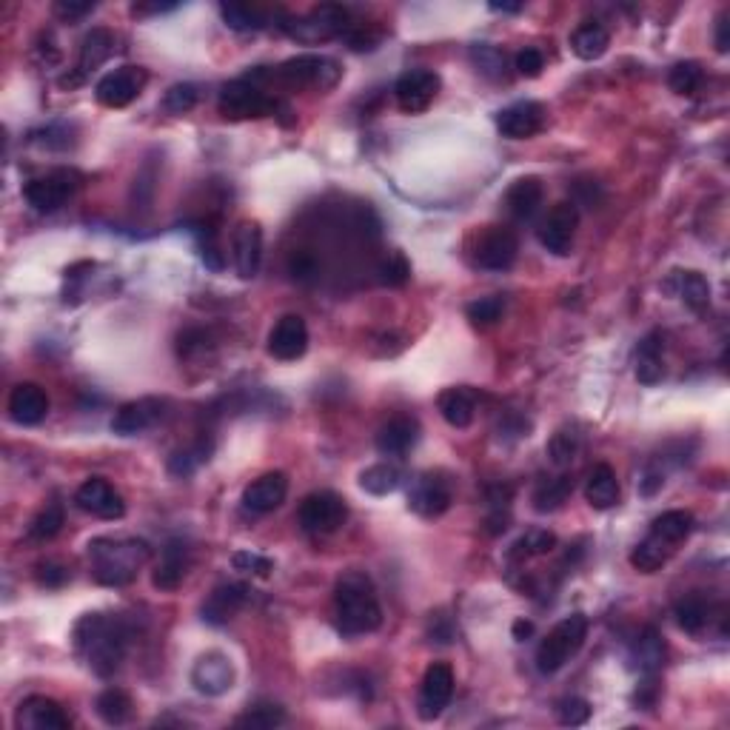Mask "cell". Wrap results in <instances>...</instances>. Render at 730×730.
<instances>
[{"instance_id":"cell-1","label":"cell","mask_w":730,"mask_h":730,"mask_svg":"<svg viewBox=\"0 0 730 730\" xmlns=\"http://www.w3.org/2000/svg\"><path fill=\"white\" fill-rule=\"evenodd\" d=\"M75 651L100 679H109L120 668L126 645H129V631L117 616L86 614L75 625Z\"/></svg>"},{"instance_id":"cell-2","label":"cell","mask_w":730,"mask_h":730,"mask_svg":"<svg viewBox=\"0 0 730 730\" xmlns=\"http://www.w3.org/2000/svg\"><path fill=\"white\" fill-rule=\"evenodd\" d=\"M334 616L337 628L346 636H363L383 625V608L374 582L363 571H346L334 588Z\"/></svg>"},{"instance_id":"cell-3","label":"cell","mask_w":730,"mask_h":730,"mask_svg":"<svg viewBox=\"0 0 730 730\" xmlns=\"http://www.w3.org/2000/svg\"><path fill=\"white\" fill-rule=\"evenodd\" d=\"M251 83L263 86L269 92V86H286V89H334L343 77V69L340 63L334 58H326V55H297V58H289L286 63L280 66H257L254 72L246 75Z\"/></svg>"},{"instance_id":"cell-4","label":"cell","mask_w":730,"mask_h":730,"mask_svg":"<svg viewBox=\"0 0 730 730\" xmlns=\"http://www.w3.org/2000/svg\"><path fill=\"white\" fill-rule=\"evenodd\" d=\"M149 557H152V548L146 539H95V542H89V559H92L95 579L109 588H123V585L135 582Z\"/></svg>"},{"instance_id":"cell-5","label":"cell","mask_w":730,"mask_h":730,"mask_svg":"<svg viewBox=\"0 0 730 730\" xmlns=\"http://www.w3.org/2000/svg\"><path fill=\"white\" fill-rule=\"evenodd\" d=\"M585 636H588V619L582 614L565 616L539 642L537 671L542 676H551V673L562 671L579 654V648L585 645Z\"/></svg>"},{"instance_id":"cell-6","label":"cell","mask_w":730,"mask_h":730,"mask_svg":"<svg viewBox=\"0 0 730 730\" xmlns=\"http://www.w3.org/2000/svg\"><path fill=\"white\" fill-rule=\"evenodd\" d=\"M217 109L226 120H260V117L277 115L280 100L243 75L223 86V92L217 97Z\"/></svg>"},{"instance_id":"cell-7","label":"cell","mask_w":730,"mask_h":730,"mask_svg":"<svg viewBox=\"0 0 730 730\" xmlns=\"http://www.w3.org/2000/svg\"><path fill=\"white\" fill-rule=\"evenodd\" d=\"M348 29H351L348 9L346 6H337V3L314 6L303 18H286V23H283V32L289 38L306 43V46L326 43L331 38H343Z\"/></svg>"},{"instance_id":"cell-8","label":"cell","mask_w":730,"mask_h":730,"mask_svg":"<svg viewBox=\"0 0 730 730\" xmlns=\"http://www.w3.org/2000/svg\"><path fill=\"white\" fill-rule=\"evenodd\" d=\"M80 189V174L72 169H55V172L35 177L26 183L23 197L26 203L40 214H52L66 206V200Z\"/></svg>"},{"instance_id":"cell-9","label":"cell","mask_w":730,"mask_h":730,"mask_svg":"<svg viewBox=\"0 0 730 730\" xmlns=\"http://www.w3.org/2000/svg\"><path fill=\"white\" fill-rule=\"evenodd\" d=\"M297 519L308 534H334L346 525L348 505L334 491H314L300 502Z\"/></svg>"},{"instance_id":"cell-10","label":"cell","mask_w":730,"mask_h":730,"mask_svg":"<svg viewBox=\"0 0 730 730\" xmlns=\"http://www.w3.org/2000/svg\"><path fill=\"white\" fill-rule=\"evenodd\" d=\"M146 83H149V72L143 66H120L97 80V103L106 109H123V106L135 103Z\"/></svg>"},{"instance_id":"cell-11","label":"cell","mask_w":730,"mask_h":730,"mask_svg":"<svg viewBox=\"0 0 730 730\" xmlns=\"http://www.w3.org/2000/svg\"><path fill=\"white\" fill-rule=\"evenodd\" d=\"M577 226H579V209L574 200H562L557 203L548 217L542 220V226L537 229L539 243L551 254L557 257H568L571 249H574V237H577Z\"/></svg>"},{"instance_id":"cell-12","label":"cell","mask_w":730,"mask_h":730,"mask_svg":"<svg viewBox=\"0 0 730 730\" xmlns=\"http://www.w3.org/2000/svg\"><path fill=\"white\" fill-rule=\"evenodd\" d=\"M519 237L508 226H488L474 249V263L485 271H508L517 263Z\"/></svg>"},{"instance_id":"cell-13","label":"cell","mask_w":730,"mask_h":730,"mask_svg":"<svg viewBox=\"0 0 730 730\" xmlns=\"http://www.w3.org/2000/svg\"><path fill=\"white\" fill-rule=\"evenodd\" d=\"M454 502V491H451V482L445 480L442 474H420L417 480L411 482L408 488V508L425 519L442 517Z\"/></svg>"},{"instance_id":"cell-14","label":"cell","mask_w":730,"mask_h":730,"mask_svg":"<svg viewBox=\"0 0 730 730\" xmlns=\"http://www.w3.org/2000/svg\"><path fill=\"white\" fill-rule=\"evenodd\" d=\"M454 696V671L445 662H434L423 676L420 696H417V713L423 722H434Z\"/></svg>"},{"instance_id":"cell-15","label":"cell","mask_w":730,"mask_h":730,"mask_svg":"<svg viewBox=\"0 0 730 730\" xmlns=\"http://www.w3.org/2000/svg\"><path fill=\"white\" fill-rule=\"evenodd\" d=\"M112 55H115V32L112 29H103V26L92 29L83 38V43H80V58H77L75 75L60 77V89H75V86H80L86 77L92 75L95 69H100Z\"/></svg>"},{"instance_id":"cell-16","label":"cell","mask_w":730,"mask_h":730,"mask_svg":"<svg viewBox=\"0 0 730 730\" xmlns=\"http://www.w3.org/2000/svg\"><path fill=\"white\" fill-rule=\"evenodd\" d=\"M440 92V75L431 72V69H408L400 80L394 83V97H397V106L408 112V115H417L425 112L434 97Z\"/></svg>"},{"instance_id":"cell-17","label":"cell","mask_w":730,"mask_h":730,"mask_svg":"<svg viewBox=\"0 0 730 730\" xmlns=\"http://www.w3.org/2000/svg\"><path fill=\"white\" fill-rule=\"evenodd\" d=\"M15 728L18 730H69L72 716L63 711V705L49 696H29L23 699L15 711Z\"/></svg>"},{"instance_id":"cell-18","label":"cell","mask_w":730,"mask_h":730,"mask_svg":"<svg viewBox=\"0 0 730 730\" xmlns=\"http://www.w3.org/2000/svg\"><path fill=\"white\" fill-rule=\"evenodd\" d=\"M231 257H234V269L243 280L257 277L260 263H263V229L254 220H243L237 223V229L231 231Z\"/></svg>"},{"instance_id":"cell-19","label":"cell","mask_w":730,"mask_h":730,"mask_svg":"<svg viewBox=\"0 0 730 730\" xmlns=\"http://www.w3.org/2000/svg\"><path fill=\"white\" fill-rule=\"evenodd\" d=\"M75 505L80 511L100 519H120L126 514L123 497L112 488V482H106L103 477H89L83 482L75 491Z\"/></svg>"},{"instance_id":"cell-20","label":"cell","mask_w":730,"mask_h":730,"mask_svg":"<svg viewBox=\"0 0 730 730\" xmlns=\"http://www.w3.org/2000/svg\"><path fill=\"white\" fill-rule=\"evenodd\" d=\"M497 129L508 140H528L545 129V106L537 100H519L497 115Z\"/></svg>"},{"instance_id":"cell-21","label":"cell","mask_w":730,"mask_h":730,"mask_svg":"<svg viewBox=\"0 0 730 730\" xmlns=\"http://www.w3.org/2000/svg\"><path fill=\"white\" fill-rule=\"evenodd\" d=\"M192 685L203 696H223L234 688V665L226 654L209 651L192 668Z\"/></svg>"},{"instance_id":"cell-22","label":"cell","mask_w":730,"mask_h":730,"mask_svg":"<svg viewBox=\"0 0 730 730\" xmlns=\"http://www.w3.org/2000/svg\"><path fill=\"white\" fill-rule=\"evenodd\" d=\"M308 351V326L300 314H286L280 317L269 334V354L274 360H300Z\"/></svg>"},{"instance_id":"cell-23","label":"cell","mask_w":730,"mask_h":730,"mask_svg":"<svg viewBox=\"0 0 730 730\" xmlns=\"http://www.w3.org/2000/svg\"><path fill=\"white\" fill-rule=\"evenodd\" d=\"M289 497V477L283 474V471H269V474H263V477H257V480L246 485V491H243V508L249 511V514H271V511H277L283 502Z\"/></svg>"},{"instance_id":"cell-24","label":"cell","mask_w":730,"mask_h":730,"mask_svg":"<svg viewBox=\"0 0 730 730\" xmlns=\"http://www.w3.org/2000/svg\"><path fill=\"white\" fill-rule=\"evenodd\" d=\"M249 596V585H243V582H223V585H217L212 594L206 596V602L200 608V616H203V622H209L214 628L217 625H226V622H231L234 616L246 608Z\"/></svg>"},{"instance_id":"cell-25","label":"cell","mask_w":730,"mask_h":730,"mask_svg":"<svg viewBox=\"0 0 730 730\" xmlns=\"http://www.w3.org/2000/svg\"><path fill=\"white\" fill-rule=\"evenodd\" d=\"M192 568V551L183 539H172L163 548V557L157 562L152 574V585L157 591H177L183 585V579L189 577Z\"/></svg>"},{"instance_id":"cell-26","label":"cell","mask_w":730,"mask_h":730,"mask_svg":"<svg viewBox=\"0 0 730 730\" xmlns=\"http://www.w3.org/2000/svg\"><path fill=\"white\" fill-rule=\"evenodd\" d=\"M163 417V403L154 397H143V400H132V403L120 405L117 414L112 417V431L120 437H135L149 431L154 423H160Z\"/></svg>"},{"instance_id":"cell-27","label":"cell","mask_w":730,"mask_h":730,"mask_svg":"<svg viewBox=\"0 0 730 730\" xmlns=\"http://www.w3.org/2000/svg\"><path fill=\"white\" fill-rule=\"evenodd\" d=\"M6 411L12 423L18 425H40L49 414V397L38 383H20L12 388Z\"/></svg>"},{"instance_id":"cell-28","label":"cell","mask_w":730,"mask_h":730,"mask_svg":"<svg viewBox=\"0 0 730 730\" xmlns=\"http://www.w3.org/2000/svg\"><path fill=\"white\" fill-rule=\"evenodd\" d=\"M420 440V423L414 417H394L377 431L374 445L383 457H403Z\"/></svg>"},{"instance_id":"cell-29","label":"cell","mask_w":730,"mask_h":730,"mask_svg":"<svg viewBox=\"0 0 730 730\" xmlns=\"http://www.w3.org/2000/svg\"><path fill=\"white\" fill-rule=\"evenodd\" d=\"M542 197H545V189H542L539 177H531V174L519 177V180L511 183V189L505 192V212L511 214L517 223H525V220H531L539 212Z\"/></svg>"},{"instance_id":"cell-30","label":"cell","mask_w":730,"mask_h":730,"mask_svg":"<svg viewBox=\"0 0 730 730\" xmlns=\"http://www.w3.org/2000/svg\"><path fill=\"white\" fill-rule=\"evenodd\" d=\"M619 480H616V471L611 465H596L591 468V474H588V480H585V500L591 508L596 511H608V508H614L616 502H619Z\"/></svg>"},{"instance_id":"cell-31","label":"cell","mask_w":730,"mask_h":730,"mask_svg":"<svg viewBox=\"0 0 730 730\" xmlns=\"http://www.w3.org/2000/svg\"><path fill=\"white\" fill-rule=\"evenodd\" d=\"M437 408L451 428H468L477 417V397L468 388H448L440 394Z\"/></svg>"},{"instance_id":"cell-32","label":"cell","mask_w":730,"mask_h":730,"mask_svg":"<svg viewBox=\"0 0 730 730\" xmlns=\"http://www.w3.org/2000/svg\"><path fill=\"white\" fill-rule=\"evenodd\" d=\"M662 348H665V337L659 331H651L639 348H636V380L645 385H654L662 380L665 365H662Z\"/></svg>"},{"instance_id":"cell-33","label":"cell","mask_w":730,"mask_h":730,"mask_svg":"<svg viewBox=\"0 0 730 730\" xmlns=\"http://www.w3.org/2000/svg\"><path fill=\"white\" fill-rule=\"evenodd\" d=\"M631 662L642 676H656V671L662 668L665 662V642L656 628H645L642 634L636 636L634 648H631Z\"/></svg>"},{"instance_id":"cell-34","label":"cell","mask_w":730,"mask_h":730,"mask_svg":"<svg viewBox=\"0 0 730 730\" xmlns=\"http://www.w3.org/2000/svg\"><path fill=\"white\" fill-rule=\"evenodd\" d=\"M693 525H696V519H693L691 511H682V508H676V511H665V514H659V517L651 522V537H656L659 542H665V545H679V542H685V539L693 534Z\"/></svg>"},{"instance_id":"cell-35","label":"cell","mask_w":730,"mask_h":730,"mask_svg":"<svg viewBox=\"0 0 730 730\" xmlns=\"http://www.w3.org/2000/svg\"><path fill=\"white\" fill-rule=\"evenodd\" d=\"M571 494H574V480L568 474H559V477L539 482L531 494V502H534L537 514H551V511H559Z\"/></svg>"},{"instance_id":"cell-36","label":"cell","mask_w":730,"mask_h":730,"mask_svg":"<svg viewBox=\"0 0 730 730\" xmlns=\"http://www.w3.org/2000/svg\"><path fill=\"white\" fill-rule=\"evenodd\" d=\"M220 15L226 20V26L234 32H257L266 29L271 23V12L263 6H251V3H223Z\"/></svg>"},{"instance_id":"cell-37","label":"cell","mask_w":730,"mask_h":730,"mask_svg":"<svg viewBox=\"0 0 730 730\" xmlns=\"http://www.w3.org/2000/svg\"><path fill=\"white\" fill-rule=\"evenodd\" d=\"M95 713L109 725V728H120V725H126V722L132 719L135 702H132L129 693L120 691V688H106V691L97 696Z\"/></svg>"},{"instance_id":"cell-38","label":"cell","mask_w":730,"mask_h":730,"mask_svg":"<svg viewBox=\"0 0 730 730\" xmlns=\"http://www.w3.org/2000/svg\"><path fill=\"white\" fill-rule=\"evenodd\" d=\"M403 485V471L391 462H377V465H368L363 474H360V488L371 497H388L394 494L397 488Z\"/></svg>"},{"instance_id":"cell-39","label":"cell","mask_w":730,"mask_h":730,"mask_svg":"<svg viewBox=\"0 0 730 730\" xmlns=\"http://www.w3.org/2000/svg\"><path fill=\"white\" fill-rule=\"evenodd\" d=\"M611 46V35L599 23H582L571 35V49L579 60H599Z\"/></svg>"},{"instance_id":"cell-40","label":"cell","mask_w":730,"mask_h":730,"mask_svg":"<svg viewBox=\"0 0 730 730\" xmlns=\"http://www.w3.org/2000/svg\"><path fill=\"white\" fill-rule=\"evenodd\" d=\"M673 616H676V625L685 631V634H702V628L708 625V599L702 594H685L676 605H673Z\"/></svg>"},{"instance_id":"cell-41","label":"cell","mask_w":730,"mask_h":730,"mask_svg":"<svg viewBox=\"0 0 730 730\" xmlns=\"http://www.w3.org/2000/svg\"><path fill=\"white\" fill-rule=\"evenodd\" d=\"M676 283V294L679 300L693 311H705L711 306V283L699 274V271H676L673 274Z\"/></svg>"},{"instance_id":"cell-42","label":"cell","mask_w":730,"mask_h":730,"mask_svg":"<svg viewBox=\"0 0 730 730\" xmlns=\"http://www.w3.org/2000/svg\"><path fill=\"white\" fill-rule=\"evenodd\" d=\"M554 548H557V534H554V531H548V528H531L528 534H522V537L511 545L508 559L525 562V559L545 557V554H551Z\"/></svg>"},{"instance_id":"cell-43","label":"cell","mask_w":730,"mask_h":730,"mask_svg":"<svg viewBox=\"0 0 730 730\" xmlns=\"http://www.w3.org/2000/svg\"><path fill=\"white\" fill-rule=\"evenodd\" d=\"M671 551V545H665V542H659V539L648 534L631 551V565H634L636 571H642V574H654V571H659L671 559Z\"/></svg>"},{"instance_id":"cell-44","label":"cell","mask_w":730,"mask_h":730,"mask_svg":"<svg viewBox=\"0 0 730 730\" xmlns=\"http://www.w3.org/2000/svg\"><path fill=\"white\" fill-rule=\"evenodd\" d=\"M234 725H237V728H251V730L280 728V725H286V711H283V705H277V702H254L243 716H237Z\"/></svg>"},{"instance_id":"cell-45","label":"cell","mask_w":730,"mask_h":730,"mask_svg":"<svg viewBox=\"0 0 730 730\" xmlns=\"http://www.w3.org/2000/svg\"><path fill=\"white\" fill-rule=\"evenodd\" d=\"M579 448H582V434L574 425H562L548 442V457H551V462L557 468H568L571 462L577 460Z\"/></svg>"},{"instance_id":"cell-46","label":"cell","mask_w":730,"mask_h":730,"mask_svg":"<svg viewBox=\"0 0 730 730\" xmlns=\"http://www.w3.org/2000/svg\"><path fill=\"white\" fill-rule=\"evenodd\" d=\"M705 83V72L696 60H682L668 72V86L676 95H696Z\"/></svg>"},{"instance_id":"cell-47","label":"cell","mask_w":730,"mask_h":730,"mask_svg":"<svg viewBox=\"0 0 730 730\" xmlns=\"http://www.w3.org/2000/svg\"><path fill=\"white\" fill-rule=\"evenodd\" d=\"M209 454H212V445H206V440L194 442L192 448H186V451H174L172 460H169V474L177 477V480L192 477L194 471L209 460Z\"/></svg>"},{"instance_id":"cell-48","label":"cell","mask_w":730,"mask_h":730,"mask_svg":"<svg viewBox=\"0 0 730 730\" xmlns=\"http://www.w3.org/2000/svg\"><path fill=\"white\" fill-rule=\"evenodd\" d=\"M63 519H66L63 505H60V502H49L38 517L32 519V525H29V539H32V542H49L52 537H58L60 528H63Z\"/></svg>"},{"instance_id":"cell-49","label":"cell","mask_w":730,"mask_h":730,"mask_svg":"<svg viewBox=\"0 0 730 730\" xmlns=\"http://www.w3.org/2000/svg\"><path fill=\"white\" fill-rule=\"evenodd\" d=\"M471 63L477 66V72L491 80H502L505 77V55L491 43H474L471 46Z\"/></svg>"},{"instance_id":"cell-50","label":"cell","mask_w":730,"mask_h":730,"mask_svg":"<svg viewBox=\"0 0 730 730\" xmlns=\"http://www.w3.org/2000/svg\"><path fill=\"white\" fill-rule=\"evenodd\" d=\"M377 274H380V283L388 286V289H400L408 283L411 277V263L405 260L403 251H388L380 266H377Z\"/></svg>"},{"instance_id":"cell-51","label":"cell","mask_w":730,"mask_h":730,"mask_svg":"<svg viewBox=\"0 0 730 730\" xmlns=\"http://www.w3.org/2000/svg\"><path fill=\"white\" fill-rule=\"evenodd\" d=\"M502 311H505V297L500 294H491V297H480L474 303H468L465 314L474 326H494L502 320Z\"/></svg>"},{"instance_id":"cell-52","label":"cell","mask_w":730,"mask_h":730,"mask_svg":"<svg viewBox=\"0 0 730 730\" xmlns=\"http://www.w3.org/2000/svg\"><path fill=\"white\" fill-rule=\"evenodd\" d=\"M163 112H169V115H186V112H192L194 106H197V86L194 83H174L172 89L163 95Z\"/></svg>"},{"instance_id":"cell-53","label":"cell","mask_w":730,"mask_h":730,"mask_svg":"<svg viewBox=\"0 0 730 730\" xmlns=\"http://www.w3.org/2000/svg\"><path fill=\"white\" fill-rule=\"evenodd\" d=\"M343 38L351 52H374L383 40V29H377L374 23H351Z\"/></svg>"},{"instance_id":"cell-54","label":"cell","mask_w":730,"mask_h":730,"mask_svg":"<svg viewBox=\"0 0 730 730\" xmlns=\"http://www.w3.org/2000/svg\"><path fill=\"white\" fill-rule=\"evenodd\" d=\"M557 719L568 728H579L591 719V702L582 696H568L557 705Z\"/></svg>"},{"instance_id":"cell-55","label":"cell","mask_w":730,"mask_h":730,"mask_svg":"<svg viewBox=\"0 0 730 730\" xmlns=\"http://www.w3.org/2000/svg\"><path fill=\"white\" fill-rule=\"evenodd\" d=\"M231 565L243 574H251V577H269L274 571V562L263 554H254V551H237L231 557Z\"/></svg>"},{"instance_id":"cell-56","label":"cell","mask_w":730,"mask_h":730,"mask_svg":"<svg viewBox=\"0 0 730 730\" xmlns=\"http://www.w3.org/2000/svg\"><path fill=\"white\" fill-rule=\"evenodd\" d=\"M289 271L294 280H314L320 274V263L308 251H294L289 260Z\"/></svg>"},{"instance_id":"cell-57","label":"cell","mask_w":730,"mask_h":730,"mask_svg":"<svg viewBox=\"0 0 730 730\" xmlns=\"http://www.w3.org/2000/svg\"><path fill=\"white\" fill-rule=\"evenodd\" d=\"M514 66H517V72L522 77H539L542 75V69H545V55L539 52V49H522L517 52V58H514Z\"/></svg>"},{"instance_id":"cell-58","label":"cell","mask_w":730,"mask_h":730,"mask_svg":"<svg viewBox=\"0 0 730 730\" xmlns=\"http://www.w3.org/2000/svg\"><path fill=\"white\" fill-rule=\"evenodd\" d=\"M92 12H95V3H89V0H58L55 3V15L66 23H75V20L92 15Z\"/></svg>"},{"instance_id":"cell-59","label":"cell","mask_w":730,"mask_h":730,"mask_svg":"<svg viewBox=\"0 0 730 730\" xmlns=\"http://www.w3.org/2000/svg\"><path fill=\"white\" fill-rule=\"evenodd\" d=\"M69 579V568H63L60 562H40L38 565V582L43 588H60Z\"/></svg>"},{"instance_id":"cell-60","label":"cell","mask_w":730,"mask_h":730,"mask_svg":"<svg viewBox=\"0 0 730 730\" xmlns=\"http://www.w3.org/2000/svg\"><path fill=\"white\" fill-rule=\"evenodd\" d=\"M662 485H665V474H662V468L651 465V468L645 471V477L639 480V491H642V497H654Z\"/></svg>"},{"instance_id":"cell-61","label":"cell","mask_w":730,"mask_h":730,"mask_svg":"<svg viewBox=\"0 0 730 730\" xmlns=\"http://www.w3.org/2000/svg\"><path fill=\"white\" fill-rule=\"evenodd\" d=\"M431 636H434V642H440V645H448V642H454V628H451V622H448V616H431Z\"/></svg>"},{"instance_id":"cell-62","label":"cell","mask_w":730,"mask_h":730,"mask_svg":"<svg viewBox=\"0 0 730 730\" xmlns=\"http://www.w3.org/2000/svg\"><path fill=\"white\" fill-rule=\"evenodd\" d=\"M728 26H730V23H728V12H722V15H719V20H716V49H719L722 55H725V52H728V49H730Z\"/></svg>"},{"instance_id":"cell-63","label":"cell","mask_w":730,"mask_h":730,"mask_svg":"<svg viewBox=\"0 0 730 730\" xmlns=\"http://www.w3.org/2000/svg\"><path fill=\"white\" fill-rule=\"evenodd\" d=\"M531 634H534V625H531L528 619H517V622H514V639L522 642V639H528Z\"/></svg>"},{"instance_id":"cell-64","label":"cell","mask_w":730,"mask_h":730,"mask_svg":"<svg viewBox=\"0 0 730 730\" xmlns=\"http://www.w3.org/2000/svg\"><path fill=\"white\" fill-rule=\"evenodd\" d=\"M494 12H505V15H514V12H522L525 6L522 3H491Z\"/></svg>"}]
</instances>
